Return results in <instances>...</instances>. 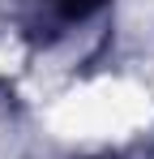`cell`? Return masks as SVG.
<instances>
[{"mask_svg":"<svg viewBox=\"0 0 154 159\" xmlns=\"http://www.w3.org/2000/svg\"><path fill=\"white\" fill-rule=\"evenodd\" d=\"M51 4H56V9H60L64 17H86L90 9H99L103 0H51Z\"/></svg>","mask_w":154,"mask_h":159,"instance_id":"6da1fadb","label":"cell"}]
</instances>
